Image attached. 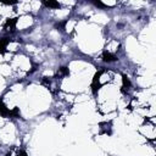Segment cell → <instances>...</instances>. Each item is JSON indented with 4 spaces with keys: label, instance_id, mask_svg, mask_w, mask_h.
<instances>
[{
    "label": "cell",
    "instance_id": "cell-9",
    "mask_svg": "<svg viewBox=\"0 0 156 156\" xmlns=\"http://www.w3.org/2000/svg\"><path fill=\"white\" fill-rule=\"evenodd\" d=\"M42 84H43V85H45L46 88H50V85H51V78H49V77H44V78L42 79Z\"/></svg>",
    "mask_w": 156,
    "mask_h": 156
},
{
    "label": "cell",
    "instance_id": "cell-5",
    "mask_svg": "<svg viewBox=\"0 0 156 156\" xmlns=\"http://www.w3.org/2000/svg\"><path fill=\"white\" fill-rule=\"evenodd\" d=\"M15 24H16V18H11V20H8V22H6V24H5V29L6 30H14V28H15Z\"/></svg>",
    "mask_w": 156,
    "mask_h": 156
},
{
    "label": "cell",
    "instance_id": "cell-1",
    "mask_svg": "<svg viewBox=\"0 0 156 156\" xmlns=\"http://www.w3.org/2000/svg\"><path fill=\"white\" fill-rule=\"evenodd\" d=\"M101 73H103V71L98 72V73L94 76V79H93L91 88H93V91H94V93H97V90H98V89H99V87H100V83H99V81H100V76H101Z\"/></svg>",
    "mask_w": 156,
    "mask_h": 156
},
{
    "label": "cell",
    "instance_id": "cell-3",
    "mask_svg": "<svg viewBox=\"0 0 156 156\" xmlns=\"http://www.w3.org/2000/svg\"><path fill=\"white\" fill-rule=\"evenodd\" d=\"M103 60H104L105 62H113V61L117 60V56L113 55V54L110 53V51H105V53L103 54Z\"/></svg>",
    "mask_w": 156,
    "mask_h": 156
},
{
    "label": "cell",
    "instance_id": "cell-12",
    "mask_svg": "<svg viewBox=\"0 0 156 156\" xmlns=\"http://www.w3.org/2000/svg\"><path fill=\"white\" fill-rule=\"evenodd\" d=\"M93 4H94L95 6H98V8H101V9L106 8V5L104 3H101V2H93Z\"/></svg>",
    "mask_w": 156,
    "mask_h": 156
},
{
    "label": "cell",
    "instance_id": "cell-13",
    "mask_svg": "<svg viewBox=\"0 0 156 156\" xmlns=\"http://www.w3.org/2000/svg\"><path fill=\"white\" fill-rule=\"evenodd\" d=\"M6 5H14V4H17V2H8V3H5Z\"/></svg>",
    "mask_w": 156,
    "mask_h": 156
},
{
    "label": "cell",
    "instance_id": "cell-4",
    "mask_svg": "<svg viewBox=\"0 0 156 156\" xmlns=\"http://www.w3.org/2000/svg\"><path fill=\"white\" fill-rule=\"evenodd\" d=\"M122 82H123V85H122V91H128L131 89V81L128 79L127 76H123L122 77Z\"/></svg>",
    "mask_w": 156,
    "mask_h": 156
},
{
    "label": "cell",
    "instance_id": "cell-2",
    "mask_svg": "<svg viewBox=\"0 0 156 156\" xmlns=\"http://www.w3.org/2000/svg\"><path fill=\"white\" fill-rule=\"evenodd\" d=\"M0 116H3V117H11V110H9L2 100H0Z\"/></svg>",
    "mask_w": 156,
    "mask_h": 156
},
{
    "label": "cell",
    "instance_id": "cell-10",
    "mask_svg": "<svg viewBox=\"0 0 156 156\" xmlns=\"http://www.w3.org/2000/svg\"><path fill=\"white\" fill-rule=\"evenodd\" d=\"M65 26H66V21L55 23V28H57V29H60V30H64V29H65Z\"/></svg>",
    "mask_w": 156,
    "mask_h": 156
},
{
    "label": "cell",
    "instance_id": "cell-6",
    "mask_svg": "<svg viewBox=\"0 0 156 156\" xmlns=\"http://www.w3.org/2000/svg\"><path fill=\"white\" fill-rule=\"evenodd\" d=\"M70 75V71L67 67H60L59 71H57V77H65V76H68Z\"/></svg>",
    "mask_w": 156,
    "mask_h": 156
},
{
    "label": "cell",
    "instance_id": "cell-8",
    "mask_svg": "<svg viewBox=\"0 0 156 156\" xmlns=\"http://www.w3.org/2000/svg\"><path fill=\"white\" fill-rule=\"evenodd\" d=\"M10 43V39L9 38H2L0 39V50L4 51L6 49V45Z\"/></svg>",
    "mask_w": 156,
    "mask_h": 156
},
{
    "label": "cell",
    "instance_id": "cell-7",
    "mask_svg": "<svg viewBox=\"0 0 156 156\" xmlns=\"http://www.w3.org/2000/svg\"><path fill=\"white\" fill-rule=\"evenodd\" d=\"M43 4L46 8H51V9H59L60 8V4L57 2H43Z\"/></svg>",
    "mask_w": 156,
    "mask_h": 156
},
{
    "label": "cell",
    "instance_id": "cell-11",
    "mask_svg": "<svg viewBox=\"0 0 156 156\" xmlns=\"http://www.w3.org/2000/svg\"><path fill=\"white\" fill-rule=\"evenodd\" d=\"M6 156H27V154H26L23 150H18V151H16V154H15V155H12L11 152H9Z\"/></svg>",
    "mask_w": 156,
    "mask_h": 156
}]
</instances>
